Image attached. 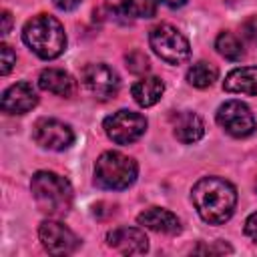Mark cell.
Instances as JSON below:
<instances>
[{"label":"cell","instance_id":"6da1fadb","mask_svg":"<svg viewBox=\"0 0 257 257\" xmlns=\"http://www.w3.org/2000/svg\"><path fill=\"white\" fill-rule=\"evenodd\" d=\"M191 201L199 217L209 225H221L231 219L237 205L235 187L221 177H203L191 189Z\"/></svg>","mask_w":257,"mask_h":257},{"label":"cell","instance_id":"7a4b0ae2","mask_svg":"<svg viewBox=\"0 0 257 257\" xmlns=\"http://www.w3.org/2000/svg\"><path fill=\"white\" fill-rule=\"evenodd\" d=\"M22 40L42 60H52L66 50L64 28L50 14L32 16L22 28Z\"/></svg>","mask_w":257,"mask_h":257},{"label":"cell","instance_id":"3957f363","mask_svg":"<svg viewBox=\"0 0 257 257\" xmlns=\"http://www.w3.org/2000/svg\"><path fill=\"white\" fill-rule=\"evenodd\" d=\"M32 197L38 209L50 217H64L72 207V187L68 179L52 171H38L30 181Z\"/></svg>","mask_w":257,"mask_h":257},{"label":"cell","instance_id":"277c9868","mask_svg":"<svg viewBox=\"0 0 257 257\" xmlns=\"http://www.w3.org/2000/svg\"><path fill=\"white\" fill-rule=\"evenodd\" d=\"M139 175L135 159L118 153L106 151L96 159L94 165V183L106 191H124L128 189Z\"/></svg>","mask_w":257,"mask_h":257},{"label":"cell","instance_id":"5b68a950","mask_svg":"<svg viewBox=\"0 0 257 257\" xmlns=\"http://www.w3.org/2000/svg\"><path fill=\"white\" fill-rule=\"evenodd\" d=\"M149 44L153 52L167 64H183L191 56V44L183 32L171 24H157L149 32Z\"/></svg>","mask_w":257,"mask_h":257},{"label":"cell","instance_id":"8992f818","mask_svg":"<svg viewBox=\"0 0 257 257\" xmlns=\"http://www.w3.org/2000/svg\"><path fill=\"white\" fill-rule=\"evenodd\" d=\"M106 137L116 145H131L139 141L147 131V118L141 112L120 108L102 120Z\"/></svg>","mask_w":257,"mask_h":257},{"label":"cell","instance_id":"52a82bcc","mask_svg":"<svg viewBox=\"0 0 257 257\" xmlns=\"http://www.w3.org/2000/svg\"><path fill=\"white\" fill-rule=\"evenodd\" d=\"M217 122L227 135L235 139H245L255 133V116L251 108L241 100L223 102L217 108Z\"/></svg>","mask_w":257,"mask_h":257},{"label":"cell","instance_id":"ba28073f","mask_svg":"<svg viewBox=\"0 0 257 257\" xmlns=\"http://www.w3.org/2000/svg\"><path fill=\"white\" fill-rule=\"evenodd\" d=\"M82 84L84 88L96 98V100H110L116 96L118 88H120V78L116 74V70L104 62H94V64H86L82 68Z\"/></svg>","mask_w":257,"mask_h":257},{"label":"cell","instance_id":"9c48e42d","mask_svg":"<svg viewBox=\"0 0 257 257\" xmlns=\"http://www.w3.org/2000/svg\"><path fill=\"white\" fill-rule=\"evenodd\" d=\"M38 239L50 255H68V253H74L80 245V239L64 223L56 219H46L40 223Z\"/></svg>","mask_w":257,"mask_h":257},{"label":"cell","instance_id":"30bf717a","mask_svg":"<svg viewBox=\"0 0 257 257\" xmlns=\"http://www.w3.org/2000/svg\"><path fill=\"white\" fill-rule=\"evenodd\" d=\"M32 139L42 149L64 151L74 143V133L58 118H38L32 126Z\"/></svg>","mask_w":257,"mask_h":257},{"label":"cell","instance_id":"8fae6325","mask_svg":"<svg viewBox=\"0 0 257 257\" xmlns=\"http://www.w3.org/2000/svg\"><path fill=\"white\" fill-rule=\"evenodd\" d=\"M106 243L122 255H143L149 251V239L145 231L137 227H116L108 231Z\"/></svg>","mask_w":257,"mask_h":257},{"label":"cell","instance_id":"7c38bea8","mask_svg":"<svg viewBox=\"0 0 257 257\" xmlns=\"http://www.w3.org/2000/svg\"><path fill=\"white\" fill-rule=\"evenodd\" d=\"M38 102V94L30 82H16L2 92V110L8 114H24Z\"/></svg>","mask_w":257,"mask_h":257},{"label":"cell","instance_id":"4fadbf2b","mask_svg":"<svg viewBox=\"0 0 257 257\" xmlns=\"http://www.w3.org/2000/svg\"><path fill=\"white\" fill-rule=\"evenodd\" d=\"M137 223L157 231V233H165V235H177L181 231V221L175 213H171L169 209L163 207H149L143 213L137 215Z\"/></svg>","mask_w":257,"mask_h":257},{"label":"cell","instance_id":"5bb4252c","mask_svg":"<svg viewBox=\"0 0 257 257\" xmlns=\"http://www.w3.org/2000/svg\"><path fill=\"white\" fill-rule=\"evenodd\" d=\"M173 135L183 145H193L203 139L205 135V122L203 118L193 110H181L173 116Z\"/></svg>","mask_w":257,"mask_h":257},{"label":"cell","instance_id":"9a60e30c","mask_svg":"<svg viewBox=\"0 0 257 257\" xmlns=\"http://www.w3.org/2000/svg\"><path fill=\"white\" fill-rule=\"evenodd\" d=\"M38 86L46 92H52L62 98H70L76 92V82L74 78L64 72L62 68H44L38 76Z\"/></svg>","mask_w":257,"mask_h":257},{"label":"cell","instance_id":"2e32d148","mask_svg":"<svg viewBox=\"0 0 257 257\" xmlns=\"http://www.w3.org/2000/svg\"><path fill=\"white\" fill-rule=\"evenodd\" d=\"M223 90L233 94H257V66H241L231 70L223 80Z\"/></svg>","mask_w":257,"mask_h":257},{"label":"cell","instance_id":"e0dca14e","mask_svg":"<svg viewBox=\"0 0 257 257\" xmlns=\"http://www.w3.org/2000/svg\"><path fill=\"white\" fill-rule=\"evenodd\" d=\"M163 92H165V84L159 76H143L131 88V94H133L135 102L139 106H145V108L157 104L161 100Z\"/></svg>","mask_w":257,"mask_h":257},{"label":"cell","instance_id":"ac0fdd59","mask_svg":"<svg viewBox=\"0 0 257 257\" xmlns=\"http://www.w3.org/2000/svg\"><path fill=\"white\" fill-rule=\"evenodd\" d=\"M106 6L114 14L128 18H153L157 12L155 0H106Z\"/></svg>","mask_w":257,"mask_h":257},{"label":"cell","instance_id":"d6986e66","mask_svg":"<svg viewBox=\"0 0 257 257\" xmlns=\"http://www.w3.org/2000/svg\"><path fill=\"white\" fill-rule=\"evenodd\" d=\"M219 76V70L215 64L211 62H205V60H199L195 62L189 70H187V82L195 88H207L211 86Z\"/></svg>","mask_w":257,"mask_h":257},{"label":"cell","instance_id":"ffe728a7","mask_svg":"<svg viewBox=\"0 0 257 257\" xmlns=\"http://www.w3.org/2000/svg\"><path fill=\"white\" fill-rule=\"evenodd\" d=\"M215 48H217V52H219L223 58L233 60V62L241 60L243 54H245L241 40H239L235 34H231V32H221V34L215 38Z\"/></svg>","mask_w":257,"mask_h":257},{"label":"cell","instance_id":"44dd1931","mask_svg":"<svg viewBox=\"0 0 257 257\" xmlns=\"http://www.w3.org/2000/svg\"><path fill=\"white\" fill-rule=\"evenodd\" d=\"M124 60H126V68H128L131 72H135V74H143V72L149 70V58H147V54L141 52V50L128 52V54L124 56Z\"/></svg>","mask_w":257,"mask_h":257},{"label":"cell","instance_id":"7402d4cb","mask_svg":"<svg viewBox=\"0 0 257 257\" xmlns=\"http://www.w3.org/2000/svg\"><path fill=\"white\" fill-rule=\"evenodd\" d=\"M16 64V52L8 44H0V74L6 76Z\"/></svg>","mask_w":257,"mask_h":257},{"label":"cell","instance_id":"603a6c76","mask_svg":"<svg viewBox=\"0 0 257 257\" xmlns=\"http://www.w3.org/2000/svg\"><path fill=\"white\" fill-rule=\"evenodd\" d=\"M241 36L247 42L257 44V16H251L241 24Z\"/></svg>","mask_w":257,"mask_h":257},{"label":"cell","instance_id":"cb8c5ba5","mask_svg":"<svg viewBox=\"0 0 257 257\" xmlns=\"http://www.w3.org/2000/svg\"><path fill=\"white\" fill-rule=\"evenodd\" d=\"M245 233H247V237L253 243H257V213H251L247 217V221H245Z\"/></svg>","mask_w":257,"mask_h":257},{"label":"cell","instance_id":"d4e9b609","mask_svg":"<svg viewBox=\"0 0 257 257\" xmlns=\"http://www.w3.org/2000/svg\"><path fill=\"white\" fill-rule=\"evenodd\" d=\"M82 0H52V4L58 8V10H64V12H70L74 10Z\"/></svg>","mask_w":257,"mask_h":257},{"label":"cell","instance_id":"484cf974","mask_svg":"<svg viewBox=\"0 0 257 257\" xmlns=\"http://www.w3.org/2000/svg\"><path fill=\"white\" fill-rule=\"evenodd\" d=\"M10 26H12V14L8 10H4L2 12V34H8Z\"/></svg>","mask_w":257,"mask_h":257},{"label":"cell","instance_id":"4316f807","mask_svg":"<svg viewBox=\"0 0 257 257\" xmlns=\"http://www.w3.org/2000/svg\"><path fill=\"white\" fill-rule=\"evenodd\" d=\"M159 2H163V4L169 6V8H181V6L187 4V0H159Z\"/></svg>","mask_w":257,"mask_h":257}]
</instances>
